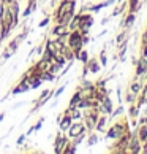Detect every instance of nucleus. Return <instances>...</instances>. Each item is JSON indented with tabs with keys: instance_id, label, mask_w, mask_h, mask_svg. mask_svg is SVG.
Instances as JSON below:
<instances>
[{
	"instance_id": "nucleus-11",
	"label": "nucleus",
	"mask_w": 147,
	"mask_h": 154,
	"mask_svg": "<svg viewBox=\"0 0 147 154\" xmlns=\"http://www.w3.org/2000/svg\"><path fill=\"white\" fill-rule=\"evenodd\" d=\"M65 88H66V84H63V86H60V88H59V89H57V91H55V92L52 94V97H55V99H59V97H60V94L65 91Z\"/></svg>"
},
{
	"instance_id": "nucleus-18",
	"label": "nucleus",
	"mask_w": 147,
	"mask_h": 154,
	"mask_svg": "<svg viewBox=\"0 0 147 154\" xmlns=\"http://www.w3.org/2000/svg\"><path fill=\"white\" fill-rule=\"evenodd\" d=\"M3 2H8V3H11V2H14V0H3Z\"/></svg>"
},
{
	"instance_id": "nucleus-19",
	"label": "nucleus",
	"mask_w": 147,
	"mask_h": 154,
	"mask_svg": "<svg viewBox=\"0 0 147 154\" xmlns=\"http://www.w3.org/2000/svg\"><path fill=\"white\" fill-rule=\"evenodd\" d=\"M2 2H3V0H2Z\"/></svg>"
},
{
	"instance_id": "nucleus-7",
	"label": "nucleus",
	"mask_w": 147,
	"mask_h": 154,
	"mask_svg": "<svg viewBox=\"0 0 147 154\" xmlns=\"http://www.w3.org/2000/svg\"><path fill=\"white\" fill-rule=\"evenodd\" d=\"M86 67H87V70H90L92 73L100 72V64H98L97 59H90V60H87V62H86Z\"/></svg>"
},
{
	"instance_id": "nucleus-12",
	"label": "nucleus",
	"mask_w": 147,
	"mask_h": 154,
	"mask_svg": "<svg viewBox=\"0 0 147 154\" xmlns=\"http://www.w3.org/2000/svg\"><path fill=\"white\" fill-rule=\"evenodd\" d=\"M125 38H127V30H125V32H122L120 35L117 37V40H116V42H117L119 45H120V43H123V42H125Z\"/></svg>"
},
{
	"instance_id": "nucleus-6",
	"label": "nucleus",
	"mask_w": 147,
	"mask_h": 154,
	"mask_svg": "<svg viewBox=\"0 0 147 154\" xmlns=\"http://www.w3.org/2000/svg\"><path fill=\"white\" fill-rule=\"evenodd\" d=\"M71 122H73V119H71L68 115H65L62 119H59V127H60V130H68V127L71 125Z\"/></svg>"
},
{
	"instance_id": "nucleus-8",
	"label": "nucleus",
	"mask_w": 147,
	"mask_h": 154,
	"mask_svg": "<svg viewBox=\"0 0 147 154\" xmlns=\"http://www.w3.org/2000/svg\"><path fill=\"white\" fill-rule=\"evenodd\" d=\"M138 137H139V141H144L147 140V124H141V127L138 129Z\"/></svg>"
},
{
	"instance_id": "nucleus-10",
	"label": "nucleus",
	"mask_w": 147,
	"mask_h": 154,
	"mask_svg": "<svg viewBox=\"0 0 147 154\" xmlns=\"http://www.w3.org/2000/svg\"><path fill=\"white\" fill-rule=\"evenodd\" d=\"M97 141H98V135H90L89 137V140H87V143H89V146H93L95 143H97Z\"/></svg>"
},
{
	"instance_id": "nucleus-1",
	"label": "nucleus",
	"mask_w": 147,
	"mask_h": 154,
	"mask_svg": "<svg viewBox=\"0 0 147 154\" xmlns=\"http://www.w3.org/2000/svg\"><path fill=\"white\" fill-rule=\"evenodd\" d=\"M123 134H128V125H127V124L117 122V124H114V125H112V127L108 130V138L117 140V138H120Z\"/></svg>"
},
{
	"instance_id": "nucleus-4",
	"label": "nucleus",
	"mask_w": 147,
	"mask_h": 154,
	"mask_svg": "<svg viewBox=\"0 0 147 154\" xmlns=\"http://www.w3.org/2000/svg\"><path fill=\"white\" fill-rule=\"evenodd\" d=\"M147 72V59L146 57H139L138 64H136V76L139 78L141 75H144Z\"/></svg>"
},
{
	"instance_id": "nucleus-15",
	"label": "nucleus",
	"mask_w": 147,
	"mask_h": 154,
	"mask_svg": "<svg viewBox=\"0 0 147 154\" xmlns=\"http://www.w3.org/2000/svg\"><path fill=\"white\" fill-rule=\"evenodd\" d=\"M24 140H25V134H24V135H21L19 138H18V145H22V141H24Z\"/></svg>"
},
{
	"instance_id": "nucleus-17",
	"label": "nucleus",
	"mask_w": 147,
	"mask_h": 154,
	"mask_svg": "<svg viewBox=\"0 0 147 154\" xmlns=\"http://www.w3.org/2000/svg\"><path fill=\"white\" fill-rule=\"evenodd\" d=\"M143 152H147V143H146V148H144V149H143Z\"/></svg>"
},
{
	"instance_id": "nucleus-2",
	"label": "nucleus",
	"mask_w": 147,
	"mask_h": 154,
	"mask_svg": "<svg viewBox=\"0 0 147 154\" xmlns=\"http://www.w3.org/2000/svg\"><path fill=\"white\" fill-rule=\"evenodd\" d=\"M81 132H86V125H84L82 122H71V125L68 127V137L70 138H75V137H78Z\"/></svg>"
},
{
	"instance_id": "nucleus-3",
	"label": "nucleus",
	"mask_w": 147,
	"mask_h": 154,
	"mask_svg": "<svg viewBox=\"0 0 147 154\" xmlns=\"http://www.w3.org/2000/svg\"><path fill=\"white\" fill-rule=\"evenodd\" d=\"M66 143H68V140H66L65 137L59 132V134H57V140H55V145H54V146H55V152H63Z\"/></svg>"
},
{
	"instance_id": "nucleus-5",
	"label": "nucleus",
	"mask_w": 147,
	"mask_h": 154,
	"mask_svg": "<svg viewBox=\"0 0 147 154\" xmlns=\"http://www.w3.org/2000/svg\"><path fill=\"white\" fill-rule=\"evenodd\" d=\"M141 91H143V83L138 81V76H136L131 83H130V92L134 94V95H139Z\"/></svg>"
},
{
	"instance_id": "nucleus-9",
	"label": "nucleus",
	"mask_w": 147,
	"mask_h": 154,
	"mask_svg": "<svg viewBox=\"0 0 147 154\" xmlns=\"http://www.w3.org/2000/svg\"><path fill=\"white\" fill-rule=\"evenodd\" d=\"M75 57H76V59H79L81 62H84V64H86V62L89 60V51H86V49H81L79 53H76V54H75Z\"/></svg>"
},
{
	"instance_id": "nucleus-16",
	"label": "nucleus",
	"mask_w": 147,
	"mask_h": 154,
	"mask_svg": "<svg viewBox=\"0 0 147 154\" xmlns=\"http://www.w3.org/2000/svg\"><path fill=\"white\" fill-rule=\"evenodd\" d=\"M3 118H5V115H3V113H2V115H0V122L3 121Z\"/></svg>"
},
{
	"instance_id": "nucleus-14",
	"label": "nucleus",
	"mask_w": 147,
	"mask_h": 154,
	"mask_svg": "<svg viewBox=\"0 0 147 154\" xmlns=\"http://www.w3.org/2000/svg\"><path fill=\"white\" fill-rule=\"evenodd\" d=\"M48 22H49V18H44L41 22H40V27H44V26H46L48 24Z\"/></svg>"
},
{
	"instance_id": "nucleus-13",
	"label": "nucleus",
	"mask_w": 147,
	"mask_h": 154,
	"mask_svg": "<svg viewBox=\"0 0 147 154\" xmlns=\"http://www.w3.org/2000/svg\"><path fill=\"white\" fill-rule=\"evenodd\" d=\"M41 125H43V119H40V122H37L35 125H33V129H35V130H40V129H41Z\"/></svg>"
}]
</instances>
